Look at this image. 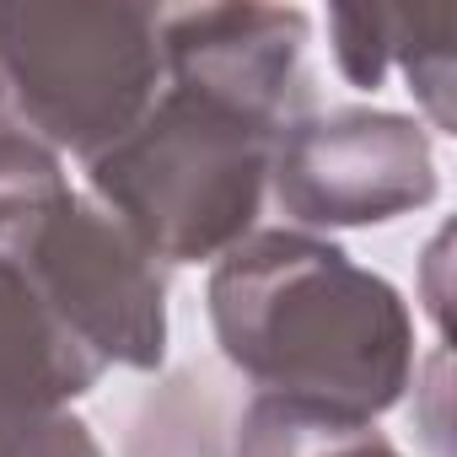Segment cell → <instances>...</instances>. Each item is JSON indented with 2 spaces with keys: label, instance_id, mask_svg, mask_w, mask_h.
Segmentation results:
<instances>
[{
  "label": "cell",
  "instance_id": "6da1fadb",
  "mask_svg": "<svg viewBox=\"0 0 457 457\" xmlns=\"http://www.w3.org/2000/svg\"><path fill=\"white\" fill-rule=\"evenodd\" d=\"M204 307L220 355L264 398L377 420L414 382L409 302L318 232L243 237L215 259Z\"/></svg>",
  "mask_w": 457,
  "mask_h": 457
},
{
  "label": "cell",
  "instance_id": "7a4b0ae2",
  "mask_svg": "<svg viewBox=\"0 0 457 457\" xmlns=\"http://www.w3.org/2000/svg\"><path fill=\"white\" fill-rule=\"evenodd\" d=\"M275 140L264 119L167 87L129 135L87 162V183L156 264H210L253 237Z\"/></svg>",
  "mask_w": 457,
  "mask_h": 457
},
{
  "label": "cell",
  "instance_id": "3957f363",
  "mask_svg": "<svg viewBox=\"0 0 457 457\" xmlns=\"http://www.w3.org/2000/svg\"><path fill=\"white\" fill-rule=\"evenodd\" d=\"M162 12L151 6H0V76L17 119L92 162L140 124L162 87Z\"/></svg>",
  "mask_w": 457,
  "mask_h": 457
},
{
  "label": "cell",
  "instance_id": "277c9868",
  "mask_svg": "<svg viewBox=\"0 0 457 457\" xmlns=\"http://www.w3.org/2000/svg\"><path fill=\"white\" fill-rule=\"evenodd\" d=\"M12 253L60 323L97 355V366L156 371L167 361V280L124 226L76 188L44 210Z\"/></svg>",
  "mask_w": 457,
  "mask_h": 457
},
{
  "label": "cell",
  "instance_id": "5b68a950",
  "mask_svg": "<svg viewBox=\"0 0 457 457\" xmlns=\"http://www.w3.org/2000/svg\"><path fill=\"white\" fill-rule=\"evenodd\" d=\"M270 188L296 232L382 226L436 199L430 135L387 108H307L275 140Z\"/></svg>",
  "mask_w": 457,
  "mask_h": 457
},
{
  "label": "cell",
  "instance_id": "8992f818",
  "mask_svg": "<svg viewBox=\"0 0 457 457\" xmlns=\"http://www.w3.org/2000/svg\"><path fill=\"white\" fill-rule=\"evenodd\" d=\"M162 71L172 87L204 92L248 119L286 129L307 113V38L296 6H183L162 12Z\"/></svg>",
  "mask_w": 457,
  "mask_h": 457
},
{
  "label": "cell",
  "instance_id": "52a82bcc",
  "mask_svg": "<svg viewBox=\"0 0 457 457\" xmlns=\"http://www.w3.org/2000/svg\"><path fill=\"white\" fill-rule=\"evenodd\" d=\"M97 382V355L60 323L33 275L12 253H0V409L60 414Z\"/></svg>",
  "mask_w": 457,
  "mask_h": 457
},
{
  "label": "cell",
  "instance_id": "ba28073f",
  "mask_svg": "<svg viewBox=\"0 0 457 457\" xmlns=\"http://www.w3.org/2000/svg\"><path fill=\"white\" fill-rule=\"evenodd\" d=\"M452 28L457 17L441 12H350L334 6L328 12V33H334V65L350 87L377 92L387 81V71H403L409 92L420 97V108L430 113V124L441 135L457 129L452 119Z\"/></svg>",
  "mask_w": 457,
  "mask_h": 457
},
{
  "label": "cell",
  "instance_id": "9c48e42d",
  "mask_svg": "<svg viewBox=\"0 0 457 457\" xmlns=\"http://www.w3.org/2000/svg\"><path fill=\"white\" fill-rule=\"evenodd\" d=\"M232 457H403V452L377 430V420H350L312 403L253 393L248 409L237 414Z\"/></svg>",
  "mask_w": 457,
  "mask_h": 457
},
{
  "label": "cell",
  "instance_id": "30bf717a",
  "mask_svg": "<svg viewBox=\"0 0 457 457\" xmlns=\"http://www.w3.org/2000/svg\"><path fill=\"white\" fill-rule=\"evenodd\" d=\"M71 194L60 151H49L22 119H0V248Z\"/></svg>",
  "mask_w": 457,
  "mask_h": 457
},
{
  "label": "cell",
  "instance_id": "8fae6325",
  "mask_svg": "<svg viewBox=\"0 0 457 457\" xmlns=\"http://www.w3.org/2000/svg\"><path fill=\"white\" fill-rule=\"evenodd\" d=\"M0 457H103L87 420L71 409L60 414H22L0 409Z\"/></svg>",
  "mask_w": 457,
  "mask_h": 457
},
{
  "label": "cell",
  "instance_id": "7c38bea8",
  "mask_svg": "<svg viewBox=\"0 0 457 457\" xmlns=\"http://www.w3.org/2000/svg\"><path fill=\"white\" fill-rule=\"evenodd\" d=\"M0 119H17V108H12V92H6V76H0Z\"/></svg>",
  "mask_w": 457,
  "mask_h": 457
}]
</instances>
